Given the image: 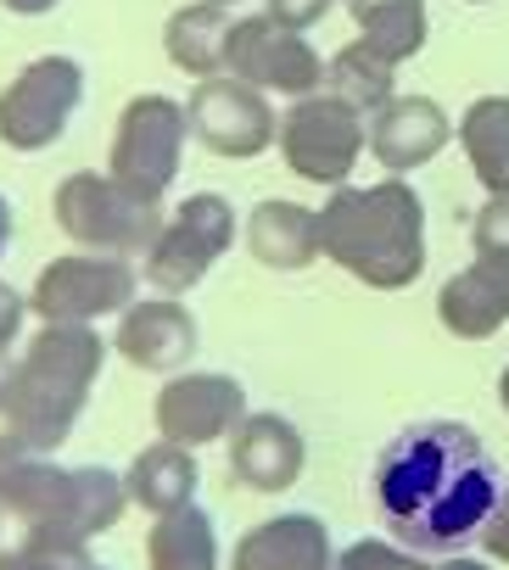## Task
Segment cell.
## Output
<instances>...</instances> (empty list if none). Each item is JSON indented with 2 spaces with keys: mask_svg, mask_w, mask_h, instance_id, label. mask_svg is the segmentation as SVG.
<instances>
[{
  "mask_svg": "<svg viewBox=\"0 0 509 570\" xmlns=\"http://www.w3.org/2000/svg\"><path fill=\"white\" fill-rule=\"evenodd\" d=\"M370 492L392 542L414 548L420 559H442L470 553V542L481 548L503 470L464 420H420L375 453Z\"/></svg>",
  "mask_w": 509,
  "mask_h": 570,
  "instance_id": "1",
  "label": "cell"
},
{
  "mask_svg": "<svg viewBox=\"0 0 509 570\" xmlns=\"http://www.w3.org/2000/svg\"><path fill=\"white\" fill-rule=\"evenodd\" d=\"M320 257L370 292H409L425 274V196L398 174L336 185L320 207Z\"/></svg>",
  "mask_w": 509,
  "mask_h": 570,
  "instance_id": "2",
  "label": "cell"
},
{
  "mask_svg": "<svg viewBox=\"0 0 509 570\" xmlns=\"http://www.w3.org/2000/svg\"><path fill=\"white\" fill-rule=\"evenodd\" d=\"M101 370H107V336L96 325H40L12 375L7 431H18L40 453H57L74 436Z\"/></svg>",
  "mask_w": 509,
  "mask_h": 570,
  "instance_id": "3",
  "label": "cell"
},
{
  "mask_svg": "<svg viewBox=\"0 0 509 570\" xmlns=\"http://www.w3.org/2000/svg\"><path fill=\"white\" fill-rule=\"evenodd\" d=\"M51 218L79 252H112V257H146V246L163 229V202L135 196L112 174L79 168L51 190Z\"/></svg>",
  "mask_w": 509,
  "mask_h": 570,
  "instance_id": "4",
  "label": "cell"
},
{
  "mask_svg": "<svg viewBox=\"0 0 509 570\" xmlns=\"http://www.w3.org/2000/svg\"><path fill=\"white\" fill-rule=\"evenodd\" d=\"M235 235H241V213L229 207V196L196 190L163 218L157 240L140 257V274L151 279L157 297H185V292H196V285L207 279V268L235 246Z\"/></svg>",
  "mask_w": 509,
  "mask_h": 570,
  "instance_id": "5",
  "label": "cell"
},
{
  "mask_svg": "<svg viewBox=\"0 0 509 570\" xmlns=\"http://www.w3.org/2000/svg\"><path fill=\"white\" fill-rule=\"evenodd\" d=\"M185 140H190V112L174 96H135L124 101L118 124H112V151H107V174L118 185H129L146 202H163L168 185L179 179L185 163Z\"/></svg>",
  "mask_w": 509,
  "mask_h": 570,
  "instance_id": "6",
  "label": "cell"
},
{
  "mask_svg": "<svg viewBox=\"0 0 509 570\" xmlns=\"http://www.w3.org/2000/svg\"><path fill=\"white\" fill-rule=\"evenodd\" d=\"M140 292V268L135 257L112 252H62L40 263L29 285V308L40 325H96L107 314H124Z\"/></svg>",
  "mask_w": 509,
  "mask_h": 570,
  "instance_id": "7",
  "label": "cell"
},
{
  "mask_svg": "<svg viewBox=\"0 0 509 570\" xmlns=\"http://www.w3.org/2000/svg\"><path fill=\"white\" fill-rule=\"evenodd\" d=\"M275 146H281V157L297 179L336 190V185H353V168L370 151V124L342 96L314 90V96H303L281 112V140Z\"/></svg>",
  "mask_w": 509,
  "mask_h": 570,
  "instance_id": "8",
  "label": "cell"
},
{
  "mask_svg": "<svg viewBox=\"0 0 509 570\" xmlns=\"http://www.w3.org/2000/svg\"><path fill=\"white\" fill-rule=\"evenodd\" d=\"M79 101H85V62L57 57V51L23 62L0 90V146L18 157L51 151L68 135Z\"/></svg>",
  "mask_w": 509,
  "mask_h": 570,
  "instance_id": "9",
  "label": "cell"
},
{
  "mask_svg": "<svg viewBox=\"0 0 509 570\" xmlns=\"http://www.w3.org/2000/svg\"><path fill=\"white\" fill-rule=\"evenodd\" d=\"M185 112H190V135L224 163H252L281 140V118L270 96L235 73L196 79V90L185 96Z\"/></svg>",
  "mask_w": 509,
  "mask_h": 570,
  "instance_id": "10",
  "label": "cell"
},
{
  "mask_svg": "<svg viewBox=\"0 0 509 570\" xmlns=\"http://www.w3.org/2000/svg\"><path fill=\"white\" fill-rule=\"evenodd\" d=\"M229 73L246 79L252 90H275L286 101H303L314 90H325V62L309 46V35L281 29L270 12H252L229 23Z\"/></svg>",
  "mask_w": 509,
  "mask_h": 570,
  "instance_id": "11",
  "label": "cell"
},
{
  "mask_svg": "<svg viewBox=\"0 0 509 570\" xmlns=\"http://www.w3.org/2000/svg\"><path fill=\"white\" fill-rule=\"evenodd\" d=\"M246 414H252L246 409V386L235 375H224V370H179V375L163 381V392L151 403V425L174 448L229 442Z\"/></svg>",
  "mask_w": 509,
  "mask_h": 570,
  "instance_id": "12",
  "label": "cell"
},
{
  "mask_svg": "<svg viewBox=\"0 0 509 570\" xmlns=\"http://www.w3.org/2000/svg\"><path fill=\"white\" fill-rule=\"evenodd\" d=\"M196 314L179 297H135L112 331L118 358H129L146 375H179L196 358Z\"/></svg>",
  "mask_w": 509,
  "mask_h": 570,
  "instance_id": "13",
  "label": "cell"
},
{
  "mask_svg": "<svg viewBox=\"0 0 509 570\" xmlns=\"http://www.w3.org/2000/svg\"><path fill=\"white\" fill-rule=\"evenodd\" d=\"M74 492V464H57V453L29 448L18 431H0V514L18 525H62Z\"/></svg>",
  "mask_w": 509,
  "mask_h": 570,
  "instance_id": "14",
  "label": "cell"
},
{
  "mask_svg": "<svg viewBox=\"0 0 509 570\" xmlns=\"http://www.w3.org/2000/svg\"><path fill=\"white\" fill-rule=\"evenodd\" d=\"M309 470V442L286 414H246L229 436V481H241L246 492H292Z\"/></svg>",
  "mask_w": 509,
  "mask_h": 570,
  "instance_id": "15",
  "label": "cell"
},
{
  "mask_svg": "<svg viewBox=\"0 0 509 570\" xmlns=\"http://www.w3.org/2000/svg\"><path fill=\"white\" fill-rule=\"evenodd\" d=\"M453 140V118L442 112V101L431 96H392L375 118H370V157L386 174H420L425 163H437Z\"/></svg>",
  "mask_w": 509,
  "mask_h": 570,
  "instance_id": "16",
  "label": "cell"
},
{
  "mask_svg": "<svg viewBox=\"0 0 509 570\" xmlns=\"http://www.w3.org/2000/svg\"><path fill=\"white\" fill-rule=\"evenodd\" d=\"M336 559L331 525L309 509H281L246 525L229 548V570H325Z\"/></svg>",
  "mask_w": 509,
  "mask_h": 570,
  "instance_id": "17",
  "label": "cell"
},
{
  "mask_svg": "<svg viewBox=\"0 0 509 570\" xmlns=\"http://www.w3.org/2000/svg\"><path fill=\"white\" fill-rule=\"evenodd\" d=\"M437 325L453 342H487L509 325V263L476 257L453 268L437 292Z\"/></svg>",
  "mask_w": 509,
  "mask_h": 570,
  "instance_id": "18",
  "label": "cell"
},
{
  "mask_svg": "<svg viewBox=\"0 0 509 570\" xmlns=\"http://www.w3.org/2000/svg\"><path fill=\"white\" fill-rule=\"evenodd\" d=\"M246 252L275 274H297L320 257V207H303L292 196H264L241 218Z\"/></svg>",
  "mask_w": 509,
  "mask_h": 570,
  "instance_id": "19",
  "label": "cell"
},
{
  "mask_svg": "<svg viewBox=\"0 0 509 570\" xmlns=\"http://www.w3.org/2000/svg\"><path fill=\"white\" fill-rule=\"evenodd\" d=\"M229 7H213V0H190V7L168 12L163 23V57L168 68L190 73V79H218L229 73Z\"/></svg>",
  "mask_w": 509,
  "mask_h": 570,
  "instance_id": "20",
  "label": "cell"
},
{
  "mask_svg": "<svg viewBox=\"0 0 509 570\" xmlns=\"http://www.w3.org/2000/svg\"><path fill=\"white\" fill-rule=\"evenodd\" d=\"M124 487H129V503L146 509L151 520L157 514H174L185 503H196V487H202V464H196V448H174V442H151L129 459L124 470Z\"/></svg>",
  "mask_w": 509,
  "mask_h": 570,
  "instance_id": "21",
  "label": "cell"
},
{
  "mask_svg": "<svg viewBox=\"0 0 509 570\" xmlns=\"http://www.w3.org/2000/svg\"><path fill=\"white\" fill-rule=\"evenodd\" d=\"M146 570H224L218 520L202 503L157 514L146 531Z\"/></svg>",
  "mask_w": 509,
  "mask_h": 570,
  "instance_id": "22",
  "label": "cell"
},
{
  "mask_svg": "<svg viewBox=\"0 0 509 570\" xmlns=\"http://www.w3.org/2000/svg\"><path fill=\"white\" fill-rule=\"evenodd\" d=\"M453 140H459L476 185L487 196H509V96H476L459 112Z\"/></svg>",
  "mask_w": 509,
  "mask_h": 570,
  "instance_id": "23",
  "label": "cell"
},
{
  "mask_svg": "<svg viewBox=\"0 0 509 570\" xmlns=\"http://www.w3.org/2000/svg\"><path fill=\"white\" fill-rule=\"evenodd\" d=\"M348 18L359 29V40L370 51H381L386 62H414L431 40V12L425 0H348Z\"/></svg>",
  "mask_w": 509,
  "mask_h": 570,
  "instance_id": "24",
  "label": "cell"
},
{
  "mask_svg": "<svg viewBox=\"0 0 509 570\" xmlns=\"http://www.w3.org/2000/svg\"><path fill=\"white\" fill-rule=\"evenodd\" d=\"M325 90L342 96L348 107H359L364 118H375L398 96V62H386L381 51H370L364 40H353V46H342L325 62Z\"/></svg>",
  "mask_w": 509,
  "mask_h": 570,
  "instance_id": "25",
  "label": "cell"
},
{
  "mask_svg": "<svg viewBox=\"0 0 509 570\" xmlns=\"http://www.w3.org/2000/svg\"><path fill=\"white\" fill-rule=\"evenodd\" d=\"M129 509V487H124V470L112 464H74V492H68V514H62V531L74 537H101L124 520Z\"/></svg>",
  "mask_w": 509,
  "mask_h": 570,
  "instance_id": "26",
  "label": "cell"
},
{
  "mask_svg": "<svg viewBox=\"0 0 509 570\" xmlns=\"http://www.w3.org/2000/svg\"><path fill=\"white\" fill-rule=\"evenodd\" d=\"M325 570H425V559L392 537H353L348 548H336Z\"/></svg>",
  "mask_w": 509,
  "mask_h": 570,
  "instance_id": "27",
  "label": "cell"
},
{
  "mask_svg": "<svg viewBox=\"0 0 509 570\" xmlns=\"http://www.w3.org/2000/svg\"><path fill=\"white\" fill-rule=\"evenodd\" d=\"M470 246L476 257H498L509 263V196H487L470 218Z\"/></svg>",
  "mask_w": 509,
  "mask_h": 570,
  "instance_id": "28",
  "label": "cell"
},
{
  "mask_svg": "<svg viewBox=\"0 0 509 570\" xmlns=\"http://www.w3.org/2000/svg\"><path fill=\"white\" fill-rule=\"evenodd\" d=\"M331 7H336V0H264V12H270L281 29H297V35L320 29V23L331 18Z\"/></svg>",
  "mask_w": 509,
  "mask_h": 570,
  "instance_id": "29",
  "label": "cell"
},
{
  "mask_svg": "<svg viewBox=\"0 0 509 570\" xmlns=\"http://www.w3.org/2000/svg\"><path fill=\"white\" fill-rule=\"evenodd\" d=\"M29 297L18 292L12 279H0V353H12V342L23 336V325H29Z\"/></svg>",
  "mask_w": 509,
  "mask_h": 570,
  "instance_id": "30",
  "label": "cell"
},
{
  "mask_svg": "<svg viewBox=\"0 0 509 570\" xmlns=\"http://www.w3.org/2000/svg\"><path fill=\"white\" fill-rule=\"evenodd\" d=\"M481 553H487L492 564H509V470H503L498 509H492V520H487V531H481Z\"/></svg>",
  "mask_w": 509,
  "mask_h": 570,
  "instance_id": "31",
  "label": "cell"
},
{
  "mask_svg": "<svg viewBox=\"0 0 509 570\" xmlns=\"http://www.w3.org/2000/svg\"><path fill=\"white\" fill-rule=\"evenodd\" d=\"M0 570H68L57 553H46L40 542H18V548H0Z\"/></svg>",
  "mask_w": 509,
  "mask_h": 570,
  "instance_id": "32",
  "label": "cell"
},
{
  "mask_svg": "<svg viewBox=\"0 0 509 570\" xmlns=\"http://www.w3.org/2000/svg\"><path fill=\"white\" fill-rule=\"evenodd\" d=\"M425 570H498L487 553H442V559H425Z\"/></svg>",
  "mask_w": 509,
  "mask_h": 570,
  "instance_id": "33",
  "label": "cell"
},
{
  "mask_svg": "<svg viewBox=\"0 0 509 570\" xmlns=\"http://www.w3.org/2000/svg\"><path fill=\"white\" fill-rule=\"evenodd\" d=\"M0 7H7L12 18H51L62 0H0Z\"/></svg>",
  "mask_w": 509,
  "mask_h": 570,
  "instance_id": "34",
  "label": "cell"
},
{
  "mask_svg": "<svg viewBox=\"0 0 509 570\" xmlns=\"http://www.w3.org/2000/svg\"><path fill=\"white\" fill-rule=\"evenodd\" d=\"M12 375H18V358L0 353V420H7V403H12Z\"/></svg>",
  "mask_w": 509,
  "mask_h": 570,
  "instance_id": "35",
  "label": "cell"
},
{
  "mask_svg": "<svg viewBox=\"0 0 509 570\" xmlns=\"http://www.w3.org/2000/svg\"><path fill=\"white\" fill-rule=\"evenodd\" d=\"M498 403H503V414H509V364L498 370Z\"/></svg>",
  "mask_w": 509,
  "mask_h": 570,
  "instance_id": "36",
  "label": "cell"
},
{
  "mask_svg": "<svg viewBox=\"0 0 509 570\" xmlns=\"http://www.w3.org/2000/svg\"><path fill=\"white\" fill-rule=\"evenodd\" d=\"M79 570H112V564H96V559H85V564H79Z\"/></svg>",
  "mask_w": 509,
  "mask_h": 570,
  "instance_id": "37",
  "label": "cell"
},
{
  "mask_svg": "<svg viewBox=\"0 0 509 570\" xmlns=\"http://www.w3.org/2000/svg\"><path fill=\"white\" fill-rule=\"evenodd\" d=\"M213 7H241V0H213Z\"/></svg>",
  "mask_w": 509,
  "mask_h": 570,
  "instance_id": "38",
  "label": "cell"
},
{
  "mask_svg": "<svg viewBox=\"0 0 509 570\" xmlns=\"http://www.w3.org/2000/svg\"><path fill=\"white\" fill-rule=\"evenodd\" d=\"M470 7H487V0H470Z\"/></svg>",
  "mask_w": 509,
  "mask_h": 570,
  "instance_id": "39",
  "label": "cell"
},
{
  "mask_svg": "<svg viewBox=\"0 0 509 570\" xmlns=\"http://www.w3.org/2000/svg\"><path fill=\"white\" fill-rule=\"evenodd\" d=\"M0 257H7V246H0Z\"/></svg>",
  "mask_w": 509,
  "mask_h": 570,
  "instance_id": "40",
  "label": "cell"
}]
</instances>
